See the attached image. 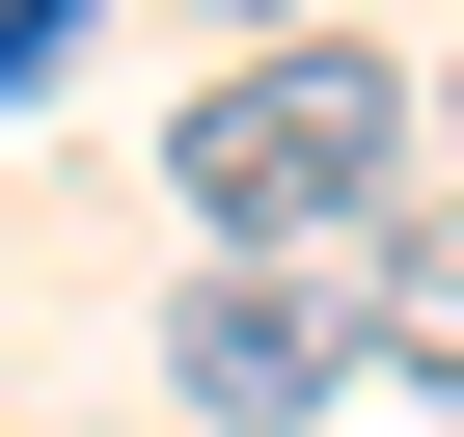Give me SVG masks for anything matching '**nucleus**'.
<instances>
[{"instance_id":"1","label":"nucleus","mask_w":464,"mask_h":437,"mask_svg":"<svg viewBox=\"0 0 464 437\" xmlns=\"http://www.w3.org/2000/svg\"><path fill=\"white\" fill-rule=\"evenodd\" d=\"M164 191L218 218V247H355V218L410 191V55H328V28L218 55V83L164 110Z\"/></svg>"},{"instance_id":"2","label":"nucleus","mask_w":464,"mask_h":437,"mask_svg":"<svg viewBox=\"0 0 464 437\" xmlns=\"http://www.w3.org/2000/svg\"><path fill=\"white\" fill-rule=\"evenodd\" d=\"M355 355H382V274H355V247H246V274H191V301H164V383H191L218 437H301Z\"/></svg>"},{"instance_id":"3","label":"nucleus","mask_w":464,"mask_h":437,"mask_svg":"<svg viewBox=\"0 0 464 437\" xmlns=\"http://www.w3.org/2000/svg\"><path fill=\"white\" fill-rule=\"evenodd\" d=\"M382 355H410V383H464V247H382Z\"/></svg>"},{"instance_id":"4","label":"nucleus","mask_w":464,"mask_h":437,"mask_svg":"<svg viewBox=\"0 0 464 437\" xmlns=\"http://www.w3.org/2000/svg\"><path fill=\"white\" fill-rule=\"evenodd\" d=\"M55 55H82V0H0V83H55Z\"/></svg>"},{"instance_id":"5","label":"nucleus","mask_w":464,"mask_h":437,"mask_svg":"<svg viewBox=\"0 0 464 437\" xmlns=\"http://www.w3.org/2000/svg\"><path fill=\"white\" fill-rule=\"evenodd\" d=\"M246 28H301V0H246Z\"/></svg>"}]
</instances>
